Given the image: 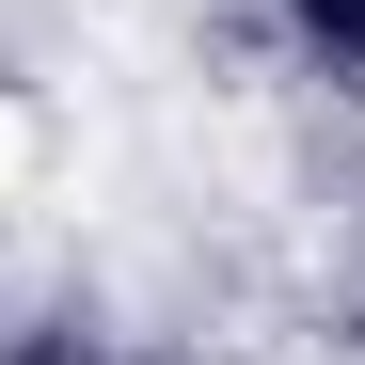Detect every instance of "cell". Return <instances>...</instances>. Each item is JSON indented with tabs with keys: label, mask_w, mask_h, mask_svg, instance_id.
<instances>
[{
	"label": "cell",
	"mask_w": 365,
	"mask_h": 365,
	"mask_svg": "<svg viewBox=\"0 0 365 365\" xmlns=\"http://www.w3.org/2000/svg\"><path fill=\"white\" fill-rule=\"evenodd\" d=\"M32 175H48V128H32V111H16V96H0V207H16V191H32Z\"/></svg>",
	"instance_id": "6da1fadb"
}]
</instances>
